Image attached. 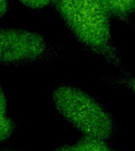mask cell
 Segmentation results:
<instances>
[{
	"label": "cell",
	"instance_id": "2",
	"mask_svg": "<svg viewBox=\"0 0 135 151\" xmlns=\"http://www.w3.org/2000/svg\"><path fill=\"white\" fill-rule=\"evenodd\" d=\"M51 99L57 111L83 136L107 142L115 135L114 117L80 88L60 85L52 91Z\"/></svg>",
	"mask_w": 135,
	"mask_h": 151
},
{
	"label": "cell",
	"instance_id": "6",
	"mask_svg": "<svg viewBox=\"0 0 135 151\" xmlns=\"http://www.w3.org/2000/svg\"><path fill=\"white\" fill-rule=\"evenodd\" d=\"M103 81L111 85L126 88L135 94V73H125L118 76L104 77Z\"/></svg>",
	"mask_w": 135,
	"mask_h": 151
},
{
	"label": "cell",
	"instance_id": "10",
	"mask_svg": "<svg viewBox=\"0 0 135 151\" xmlns=\"http://www.w3.org/2000/svg\"><path fill=\"white\" fill-rule=\"evenodd\" d=\"M9 9V0H0V18L4 17Z\"/></svg>",
	"mask_w": 135,
	"mask_h": 151
},
{
	"label": "cell",
	"instance_id": "7",
	"mask_svg": "<svg viewBox=\"0 0 135 151\" xmlns=\"http://www.w3.org/2000/svg\"><path fill=\"white\" fill-rule=\"evenodd\" d=\"M16 127V123L9 117L0 121V144L14 134Z\"/></svg>",
	"mask_w": 135,
	"mask_h": 151
},
{
	"label": "cell",
	"instance_id": "3",
	"mask_svg": "<svg viewBox=\"0 0 135 151\" xmlns=\"http://www.w3.org/2000/svg\"><path fill=\"white\" fill-rule=\"evenodd\" d=\"M48 42L38 33L22 28L0 27V65H17L42 59Z\"/></svg>",
	"mask_w": 135,
	"mask_h": 151
},
{
	"label": "cell",
	"instance_id": "5",
	"mask_svg": "<svg viewBox=\"0 0 135 151\" xmlns=\"http://www.w3.org/2000/svg\"><path fill=\"white\" fill-rule=\"evenodd\" d=\"M108 10L111 16L127 20L135 14V0H99Z\"/></svg>",
	"mask_w": 135,
	"mask_h": 151
},
{
	"label": "cell",
	"instance_id": "8",
	"mask_svg": "<svg viewBox=\"0 0 135 151\" xmlns=\"http://www.w3.org/2000/svg\"><path fill=\"white\" fill-rule=\"evenodd\" d=\"M23 5L28 7L32 10H40L49 4H50L53 0H19Z\"/></svg>",
	"mask_w": 135,
	"mask_h": 151
},
{
	"label": "cell",
	"instance_id": "1",
	"mask_svg": "<svg viewBox=\"0 0 135 151\" xmlns=\"http://www.w3.org/2000/svg\"><path fill=\"white\" fill-rule=\"evenodd\" d=\"M52 4L71 34L87 50L123 68L111 35V16L99 0H53Z\"/></svg>",
	"mask_w": 135,
	"mask_h": 151
},
{
	"label": "cell",
	"instance_id": "11",
	"mask_svg": "<svg viewBox=\"0 0 135 151\" xmlns=\"http://www.w3.org/2000/svg\"><path fill=\"white\" fill-rule=\"evenodd\" d=\"M6 151H19V150H6Z\"/></svg>",
	"mask_w": 135,
	"mask_h": 151
},
{
	"label": "cell",
	"instance_id": "4",
	"mask_svg": "<svg viewBox=\"0 0 135 151\" xmlns=\"http://www.w3.org/2000/svg\"><path fill=\"white\" fill-rule=\"evenodd\" d=\"M53 151H117L110 147L105 141L83 136L77 142L65 144Z\"/></svg>",
	"mask_w": 135,
	"mask_h": 151
},
{
	"label": "cell",
	"instance_id": "9",
	"mask_svg": "<svg viewBox=\"0 0 135 151\" xmlns=\"http://www.w3.org/2000/svg\"><path fill=\"white\" fill-rule=\"evenodd\" d=\"M8 118L7 116V100L2 86L0 85V121Z\"/></svg>",
	"mask_w": 135,
	"mask_h": 151
}]
</instances>
